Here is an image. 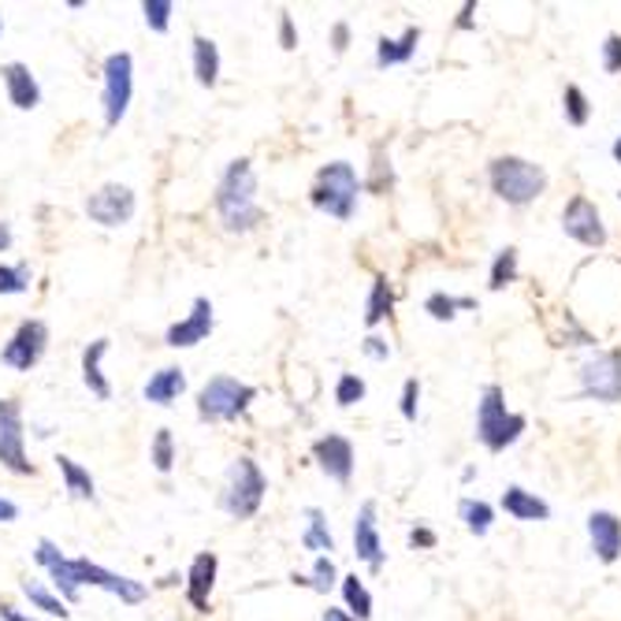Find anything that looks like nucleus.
Masks as SVG:
<instances>
[{"instance_id": "obj_1", "label": "nucleus", "mask_w": 621, "mask_h": 621, "mask_svg": "<svg viewBox=\"0 0 621 621\" xmlns=\"http://www.w3.org/2000/svg\"><path fill=\"white\" fill-rule=\"evenodd\" d=\"M257 179L250 160H231L217 190V212L228 231H250L261 223V209H257Z\"/></svg>"}, {"instance_id": "obj_2", "label": "nucleus", "mask_w": 621, "mask_h": 621, "mask_svg": "<svg viewBox=\"0 0 621 621\" xmlns=\"http://www.w3.org/2000/svg\"><path fill=\"white\" fill-rule=\"evenodd\" d=\"M491 190L507 201V206H529L548 190V171L524 157H499L488 168Z\"/></svg>"}, {"instance_id": "obj_3", "label": "nucleus", "mask_w": 621, "mask_h": 621, "mask_svg": "<svg viewBox=\"0 0 621 621\" xmlns=\"http://www.w3.org/2000/svg\"><path fill=\"white\" fill-rule=\"evenodd\" d=\"M521 432H524V417L507 410V394H502L499 383H488L477 405V439L491 454H499L518 443Z\"/></svg>"}, {"instance_id": "obj_4", "label": "nucleus", "mask_w": 621, "mask_h": 621, "mask_svg": "<svg viewBox=\"0 0 621 621\" xmlns=\"http://www.w3.org/2000/svg\"><path fill=\"white\" fill-rule=\"evenodd\" d=\"M358 171H353L347 160H335V164L320 168L317 171V183H313V206L320 212L335 220H350L353 209H358Z\"/></svg>"}, {"instance_id": "obj_5", "label": "nucleus", "mask_w": 621, "mask_h": 621, "mask_svg": "<svg viewBox=\"0 0 621 621\" xmlns=\"http://www.w3.org/2000/svg\"><path fill=\"white\" fill-rule=\"evenodd\" d=\"M269 484H264V473L257 469L253 458H234L231 469H228V484H223V510L231 513V518H253L257 510H261V499Z\"/></svg>"}, {"instance_id": "obj_6", "label": "nucleus", "mask_w": 621, "mask_h": 621, "mask_svg": "<svg viewBox=\"0 0 621 621\" xmlns=\"http://www.w3.org/2000/svg\"><path fill=\"white\" fill-rule=\"evenodd\" d=\"M253 399H257V391L250 388V383H239L231 377H212L198 394V417L209 424L234 421V417H242L246 410H250Z\"/></svg>"}, {"instance_id": "obj_7", "label": "nucleus", "mask_w": 621, "mask_h": 621, "mask_svg": "<svg viewBox=\"0 0 621 621\" xmlns=\"http://www.w3.org/2000/svg\"><path fill=\"white\" fill-rule=\"evenodd\" d=\"M581 394L584 399L614 405L621 402V350H603L581 365Z\"/></svg>"}, {"instance_id": "obj_8", "label": "nucleus", "mask_w": 621, "mask_h": 621, "mask_svg": "<svg viewBox=\"0 0 621 621\" xmlns=\"http://www.w3.org/2000/svg\"><path fill=\"white\" fill-rule=\"evenodd\" d=\"M134 93V63L131 52H112L104 60V123L116 127L127 116V104H131Z\"/></svg>"}, {"instance_id": "obj_9", "label": "nucleus", "mask_w": 621, "mask_h": 621, "mask_svg": "<svg viewBox=\"0 0 621 621\" xmlns=\"http://www.w3.org/2000/svg\"><path fill=\"white\" fill-rule=\"evenodd\" d=\"M0 462L19 477L34 473L23 451V413H19V402L12 399H0Z\"/></svg>"}, {"instance_id": "obj_10", "label": "nucleus", "mask_w": 621, "mask_h": 621, "mask_svg": "<svg viewBox=\"0 0 621 621\" xmlns=\"http://www.w3.org/2000/svg\"><path fill=\"white\" fill-rule=\"evenodd\" d=\"M46 342H49V331L41 320H27V324L16 328V335L8 339V347L0 350V358H4V365H12L16 372H30L41 361V353H46Z\"/></svg>"}, {"instance_id": "obj_11", "label": "nucleus", "mask_w": 621, "mask_h": 621, "mask_svg": "<svg viewBox=\"0 0 621 621\" xmlns=\"http://www.w3.org/2000/svg\"><path fill=\"white\" fill-rule=\"evenodd\" d=\"M86 212H90V220H98L101 228H120L134 217V194L131 187H120V183H104L98 194L86 201Z\"/></svg>"}, {"instance_id": "obj_12", "label": "nucleus", "mask_w": 621, "mask_h": 621, "mask_svg": "<svg viewBox=\"0 0 621 621\" xmlns=\"http://www.w3.org/2000/svg\"><path fill=\"white\" fill-rule=\"evenodd\" d=\"M562 231L570 234V239L581 242V246H592V250L607 246L603 217H599V209L588 198H573L570 206H565V212H562Z\"/></svg>"}, {"instance_id": "obj_13", "label": "nucleus", "mask_w": 621, "mask_h": 621, "mask_svg": "<svg viewBox=\"0 0 621 621\" xmlns=\"http://www.w3.org/2000/svg\"><path fill=\"white\" fill-rule=\"evenodd\" d=\"M353 554L369 565L380 570L383 565V543H380V524H377V502H361L358 521H353Z\"/></svg>"}, {"instance_id": "obj_14", "label": "nucleus", "mask_w": 621, "mask_h": 621, "mask_svg": "<svg viewBox=\"0 0 621 621\" xmlns=\"http://www.w3.org/2000/svg\"><path fill=\"white\" fill-rule=\"evenodd\" d=\"M38 562L52 573V584L60 588V595L68 599V603H74V599H79V588H82V581H79V562L68 559V554H60V548L52 540H41L38 543Z\"/></svg>"}, {"instance_id": "obj_15", "label": "nucleus", "mask_w": 621, "mask_h": 621, "mask_svg": "<svg viewBox=\"0 0 621 621\" xmlns=\"http://www.w3.org/2000/svg\"><path fill=\"white\" fill-rule=\"evenodd\" d=\"M74 562H79V581L82 584H98V588H104V592L120 595L123 603H142V599H146V588L138 581H131V577L101 570V565H93L90 559H74Z\"/></svg>"}, {"instance_id": "obj_16", "label": "nucleus", "mask_w": 621, "mask_h": 621, "mask_svg": "<svg viewBox=\"0 0 621 621\" xmlns=\"http://www.w3.org/2000/svg\"><path fill=\"white\" fill-rule=\"evenodd\" d=\"M209 331H212V302H209V298H198L194 309H190V317L168 328L164 342H168V347H176V350H183V347H198V342L206 339Z\"/></svg>"}, {"instance_id": "obj_17", "label": "nucleus", "mask_w": 621, "mask_h": 621, "mask_svg": "<svg viewBox=\"0 0 621 621\" xmlns=\"http://www.w3.org/2000/svg\"><path fill=\"white\" fill-rule=\"evenodd\" d=\"M313 458H317L320 469H324L331 480H339V484H347L350 473H353V447H350V439H342V435L317 439Z\"/></svg>"}, {"instance_id": "obj_18", "label": "nucleus", "mask_w": 621, "mask_h": 621, "mask_svg": "<svg viewBox=\"0 0 621 621\" xmlns=\"http://www.w3.org/2000/svg\"><path fill=\"white\" fill-rule=\"evenodd\" d=\"M588 537H592V551L599 562H618L621 559V521L610 510H595L588 518Z\"/></svg>"}, {"instance_id": "obj_19", "label": "nucleus", "mask_w": 621, "mask_h": 621, "mask_svg": "<svg viewBox=\"0 0 621 621\" xmlns=\"http://www.w3.org/2000/svg\"><path fill=\"white\" fill-rule=\"evenodd\" d=\"M0 74H4V90H8V101L16 104V109H38V101H41V86L38 79L30 74L27 63H4L0 68Z\"/></svg>"}, {"instance_id": "obj_20", "label": "nucleus", "mask_w": 621, "mask_h": 621, "mask_svg": "<svg viewBox=\"0 0 621 621\" xmlns=\"http://www.w3.org/2000/svg\"><path fill=\"white\" fill-rule=\"evenodd\" d=\"M217 554L206 551L198 554L194 562H190V577H187V595L194 610H209V595H212V584H217Z\"/></svg>"}, {"instance_id": "obj_21", "label": "nucleus", "mask_w": 621, "mask_h": 621, "mask_svg": "<svg viewBox=\"0 0 621 621\" xmlns=\"http://www.w3.org/2000/svg\"><path fill=\"white\" fill-rule=\"evenodd\" d=\"M502 510L518 521H548L551 518L548 502H543L540 495H532V491L518 488V484H510L507 491H502Z\"/></svg>"}, {"instance_id": "obj_22", "label": "nucleus", "mask_w": 621, "mask_h": 621, "mask_svg": "<svg viewBox=\"0 0 621 621\" xmlns=\"http://www.w3.org/2000/svg\"><path fill=\"white\" fill-rule=\"evenodd\" d=\"M183 388H187L183 369H160V372L149 377L142 394H146V402H153V405H171L179 394H183Z\"/></svg>"}, {"instance_id": "obj_23", "label": "nucleus", "mask_w": 621, "mask_h": 621, "mask_svg": "<svg viewBox=\"0 0 621 621\" xmlns=\"http://www.w3.org/2000/svg\"><path fill=\"white\" fill-rule=\"evenodd\" d=\"M104 353H109V339H93L90 347L82 350V380H86V388L98 394V399H109L112 394L109 380H104V372H101Z\"/></svg>"}, {"instance_id": "obj_24", "label": "nucleus", "mask_w": 621, "mask_h": 621, "mask_svg": "<svg viewBox=\"0 0 621 621\" xmlns=\"http://www.w3.org/2000/svg\"><path fill=\"white\" fill-rule=\"evenodd\" d=\"M417 41H421V30L410 27L402 38H380L377 46V63L380 68H394V63H405L417 52Z\"/></svg>"}, {"instance_id": "obj_25", "label": "nucleus", "mask_w": 621, "mask_h": 621, "mask_svg": "<svg viewBox=\"0 0 621 621\" xmlns=\"http://www.w3.org/2000/svg\"><path fill=\"white\" fill-rule=\"evenodd\" d=\"M194 74L201 86H217L220 79V49H217V41H209L201 34L194 38Z\"/></svg>"}, {"instance_id": "obj_26", "label": "nucleus", "mask_w": 621, "mask_h": 621, "mask_svg": "<svg viewBox=\"0 0 621 621\" xmlns=\"http://www.w3.org/2000/svg\"><path fill=\"white\" fill-rule=\"evenodd\" d=\"M57 469H60V477H63V488L71 491V499H93V477L86 473V469L74 462V458L60 454L57 458Z\"/></svg>"}, {"instance_id": "obj_27", "label": "nucleus", "mask_w": 621, "mask_h": 621, "mask_svg": "<svg viewBox=\"0 0 621 621\" xmlns=\"http://www.w3.org/2000/svg\"><path fill=\"white\" fill-rule=\"evenodd\" d=\"M391 309H394V291H391L388 276H377L369 291V306H365V324L377 328L383 317H391Z\"/></svg>"}, {"instance_id": "obj_28", "label": "nucleus", "mask_w": 621, "mask_h": 621, "mask_svg": "<svg viewBox=\"0 0 621 621\" xmlns=\"http://www.w3.org/2000/svg\"><path fill=\"white\" fill-rule=\"evenodd\" d=\"M302 543L309 551H335V537L328 532V521L324 513H320L317 507L306 510V532H302Z\"/></svg>"}, {"instance_id": "obj_29", "label": "nucleus", "mask_w": 621, "mask_h": 621, "mask_svg": "<svg viewBox=\"0 0 621 621\" xmlns=\"http://www.w3.org/2000/svg\"><path fill=\"white\" fill-rule=\"evenodd\" d=\"M342 599H347V607L353 610V621L372 618V595H369V588L358 581V573L342 577Z\"/></svg>"}, {"instance_id": "obj_30", "label": "nucleus", "mask_w": 621, "mask_h": 621, "mask_svg": "<svg viewBox=\"0 0 621 621\" xmlns=\"http://www.w3.org/2000/svg\"><path fill=\"white\" fill-rule=\"evenodd\" d=\"M458 513H462L465 529L473 532V537H484V532L491 529V521H495V513H491L488 502L480 499H462V507H458Z\"/></svg>"}, {"instance_id": "obj_31", "label": "nucleus", "mask_w": 621, "mask_h": 621, "mask_svg": "<svg viewBox=\"0 0 621 621\" xmlns=\"http://www.w3.org/2000/svg\"><path fill=\"white\" fill-rule=\"evenodd\" d=\"M518 280V250L507 246V250L495 253V264H491V291H502Z\"/></svg>"}, {"instance_id": "obj_32", "label": "nucleus", "mask_w": 621, "mask_h": 621, "mask_svg": "<svg viewBox=\"0 0 621 621\" xmlns=\"http://www.w3.org/2000/svg\"><path fill=\"white\" fill-rule=\"evenodd\" d=\"M424 309L435 320H454L458 309H477V298H451V294H432L424 302Z\"/></svg>"}, {"instance_id": "obj_33", "label": "nucleus", "mask_w": 621, "mask_h": 621, "mask_svg": "<svg viewBox=\"0 0 621 621\" xmlns=\"http://www.w3.org/2000/svg\"><path fill=\"white\" fill-rule=\"evenodd\" d=\"M23 595L30 599V603H34L38 610H46V614H57V618H68V610H63V603L57 595H49L46 588H41L38 581H27L23 584Z\"/></svg>"}, {"instance_id": "obj_34", "label": "nucleus", "mask_w": 621, "mask_h": 621, "mask_svg": "<svg viewBox=\"0 0 621 621\" xmlns=\"http://www.w3.org/2000/svg\"><path fill=\"white\" fill-rule=\"evenodd\" d=\"M565 120H570L573 127H584L588 123V98H584V90L581 86H565Z\"/></svg>"}, {"instance_id": "obj_35", "label": "nucleus", "mask_w": 621, "mask_h": 621, "mask_svg": "<svg viewBox=\"0 0 621 621\" xmlns=\"http://www.w3.org/2000/svg\"><path fill=\"white\" fill-rule=\"evenodd\" d=\"M142 12H146L149 30H157V34H164L168 23H171V12H176V4H171V0H146Z\"/></svg>"}, {"instance_id": "obj_36", "label": "nucleus", "mask_w": 621, "mask_h": 621, "mask_svg": "<svg viewBox=\"0 0 621 621\" xmlns=\"http://www.w3.org/2000/svg\"><path fill=\"white\" fill-rule=\"evenodd\" d=\"M361 399H365V380L353 377V372H342L339 388H335V402L339 405H353V402H361Z\"/></svg>"}, {"instance_id": "obj_37", "label": "nucleus", "mask_w": 621, "mask_h": 621, "mask_svg": "<svg viewBox=\"0 0 621 621\" xmlns=\"http://www.w3.org/2000/svg\"><path fill=\"white\" fill-rule=\"evenodd\" d=\"M294 584H309L313 592H328L331 584H335V565H331V559H317L313 565V577H294Z\"/></svg>"}, {"instance_id": "obj_38", "label": "nucleus", "mask_w": 621, "mask_h": 621, "mask_svg": "<svg viewBox=\"0 0 621 621\" xmlns=\"http://www.w3.org/2000/svg\"><path fill=\"white\" fill-rule=\"evenodd\" d=\"M171 462H176V451H171V432L168 428H160L157 439H153V465L160 469V473H168Z\"/></svg>"}, {"instance_id": "obj_39", "label": "nucleus", "mask_w": 621, "mask_h": 621, "mask_svg": "<svg viewBox=\"0 0 621 621\" xmlns=\"http://www.w3.org/2000/svg\"><path fill=\"white\" fill-rule=\"evenodd\" d=\"M27 269L19 264V269H8V264H0V294H23L27 291Z\"/></svg>"}, {"instance_id": "obj_40", "label": "nucleus", "mask_w": 621, "mask_h": 621, "mask_svg": "<svg viewBox=\"0 0 621 621\" xmlns=\"http://www.w3.org/2000/svg\"><path fill=\"white\" fill-rule=\"evenodd\" d=\"M603 68H607V74L621 71V34H607V41H603Z\"/></svg>"}, {"instance_id": "obj_41", "label": "nucleus", "mask_w": 621, "mask_h": 621, "mask_svg": "<svg viewBox=\"0 0 621 621\" xmlns=\"http://www.w3.org/2000/svg\"><path fill=\"white\" fill-rule=\"evenodd\" d=\"M417 399H421V383L405 380V388H402V417L405 421H417Z\"/></svg>"}, {"instance_id": "obj_42", "label": "nucleus", "mask_w": 621, "mask_h": 621, "mask_svg": "<svg viewBox=\"0 0 621 621\" xmlns=\"http://www.w3.org/2000/svg\"><path fill=\"white\" fill-rule=\"evenodd\" d=\"M365 353H369V358H377V361H388V358H391V350L383 347V342H380L377 335L365 339Z\"/></svg>"}, {"instance_id": "obj_43", "label": "nucleus", "mask_w": 621, "mask_h": 621, "mask_svg": "<svg viewBox=\"0 0 621 621\" xmlns=\"http://www.w3.org/2000/svg\"><path fill=\"white\" fill-rule=\"evenodd\" d=\"M410 543H413V548H435V532L432 529H413Z\"/></svg>"}, {"instance_id": "obj_44", "label": "nucleus", "mask_w": 621, "mask_h": 621, "mask_svg": "<svg viewBox=\"0 0 621 621\" xmlns=\"http://www.w3.org/2000/svg\"><path fill=\"white\" fill-rule=\"evenodd\" d=\"M280 38H283V49H294V46H298V41H294V23H291V16L280 19Z\"/></svg>"}, {"instance_id": "obj_45", "label": "nucleus", "mask_w": 621, "mask_h": 621, "mask_svg": "<svg viewBox=\"0 0 621 621\" xmlns=\"http://www.w3.org/2000/svg\"><path fill=\"white\" fill-rule=\"evenodd\" d=\"M19 518V507H16V502L12 499H0V521H16Z\"/></svg>"}, {"instance_id": "obj_46", "label": "nucleus", "mask_w": 621, "mask_h": 621, "mask_svg": "<svg viewBox=\"0 0 621 621\" xmlns=\"http://www.w3.org/2000/svg\"><path fill=\"white\" fill-rule=\"evenodd\" d=\"M0 618H4V621H34V618H23L16 607H8V603H0Z\"/></svg>"}, {"instance_id": "obj_47", "label": "nucleus", "mask_w": 621, "mask_h": 621, "mask_svg": "<svg viewBox=\"0 0 621 621\" xmlns=\"http://www.w3.org/2000/svg\"><path fill=\"white\" fill-rule=\"evenodd\" d=\"M320 621H353V618L347 614V610H335V607H328V610H324V618H320Z\"/></svg>"}, {"instance_id": "obj_48", "label": "nucleus", "mask_w": 621, "mask_h": 621, "mask_svg": "<svg viewBox=\"0 0 621 621\" xmlns=\"http://www.w3.org/2000/svg\"><path fill=\"white\" fill-rule=\"evenodd\" d=\"M473 12H477V4H465L462 8V19H458V27H462V30L473 27Z\"/></svg>"}, {"instance_id": "obj_49", "label": "nucleus", "mask_w": 621, "mask_h": 621, "mask_svg": "<svg viewBox=\"0 0 621 621\" xmlns=\"http://www.w3.org/2000/svg\"><path fill=\"white\" fill-rule=\"evenodd\" d=\"M8 246H12V231H8V223H0V253H4Z\"/></svg>"}, {"instance_id": "obj_50", "label": "nucleus", "mask_w": 621, "mask_h": 621, "mask_svg": "<svg viewBox=\"0 0 621 621\" xmlns=\"http://www.w3.org/2000/svg\"><path fill=\"white\" fill-rule=\"evenodd\" d=\"M335 49H339V52L347 49V27H342V23L335 27Z\"/></svg>"}, {"instance_id": "obj_51", "label": "nucleus", "mask_w": 621, "mask_h": 621, "mask_svg": "<svg viewBox=\"0 0 621 621\" xmlns=\"http://www.w3.org/2000/svg\"><path fill=\"white\" fill-rule=\"evenodd\" d=\"M610 153H614V160H618V164H621V138H618V142H614V149H610Z\"/></svg>"}, {"instance_id": "obj_52", "label": "nucleus", "mask_w": 621, "mask_h": 621, "mask_svg": "<svg viewBox=\"0 0 621 621\" xmlns=\"http://www.w3.org/2000/svg\"><path fill=\"white\" fill-rule=\"evenodd\" d=\"M0 34H4V19H0Z\"/></svg>"}]
</instances>
